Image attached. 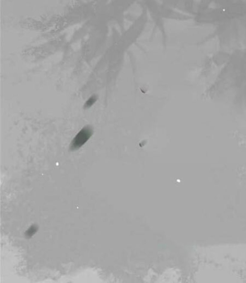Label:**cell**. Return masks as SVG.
Returning <instances> with one entry per match:
<instances>
[{
  "label": "cell",
  "instance_id": "1",
  "mask_svg": "<svg viewBox=\"0 0 246 283\" xmlns=\"http://www.w3.org/2000/svg\"><path fill=\"white\" fill-rule=\"evenodd\" d=\"M92 134L93 130L90 126H87L83 128L71 142L70 147L71 150H76L80 148L88 141Z\"/></svg>",
  "mask_w": 246,
  "mask_h": 283
},
{
  "label": "cell",
  "instance_id": "2",
  "mask_svg": "<svg viewBox=\"0 0 246 283\" xmlns=\"http://www.w3.org/2000/svg\"><path fill=\"white\" fill-rule=\"evenodd\" d=\"M97 100V97L96 96H92L91 97H89L88 100L84 103L83 108L84 109H87L90 108L96 102Z\"/></svg>",
  "mask_w": 246,
  "mask_h": 283
}]
</instances>
